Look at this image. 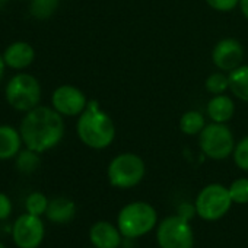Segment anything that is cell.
<instances>
[{"label": "cell", "instance_id": "obj_1", "mask_svg": "<svg viewBox=\"0 0 248 248\" xmlns=\"http://www.w3.org/2000/svg\"><path fill=\"white\" fill-rule=\"evenodd\" d=\"M19 132L28 149L43 154L62 142L64 136V121L62 114L54 108L38 105L27 112Z\"/></svg>", "mask_w": 248, "mask_h": 248}, {"label": "cell", "instance_id": "obj_2", "mask_svg": "<svg viewBox=\"0 0 248 248\" xmlns=\"http://www.w3.org/2000/svg\"><path fill=\"white\" fill-rule=\"evenodd\" d=\"M76 132L83 145L92 149L108 148L115 138V126L96 101H89L78 118Z\"/></svg>", "mask_w": 248, "mask_h": 248}, {"label": "cell", "instance_id": "obj_3", "mask_svg": "<svg viewBox=\"0 0 248 248\" xmlns=\"http://www.w3.org/2000/svg\"><path fill=\"white\" fill-rule=\"evenodd\" d=\"M118 229L126 238H138L151 232L156 223V210L145 202L124 206L118 213Z\"/></svg>", "mask_w": 248, "mask_h": 248}, {"label": "cell", "instance_id": "obj_4", "mask_svg": "<svg viewBox=\"0 0 248 248\" xmlns=\"http://www.w3.org/2000/svg\"><path fill=\"white\" fill-rule=\"evenodd\" d=\"M5 93L8 104L14 109L28 112L40 104L41 85L32 75L18 73L8 82Z\"/></svg>", "mask_w": 248, "mask_h": 248}, {"label": "cell", "instance_id": "obj_5", "mask_svg": "<svg viewBox=\"0 0 248 248\" xmlns=\"http://www.w3.org/2000/svg\"><path fill=\"white\" fill-rule=\"evenodd\" d=\"M108 180L117 188H132L145 177V162L136 154H121L108 165Z\"/></svg>", "mask_w": 248, "mask_h": 248}, {"label": "cell", "instance_id": "obj_6", "mask_svg": "<svg viewBox=\"0 0 248 248\" xmlns=\"http://www.w3.org/2000/svg\"><path fill=\"white\" fill-rule=\"evenodd\" d=\"M199 145L203 154L212 159H225L233 154V135L225 123H212L200 132Z\"/></svg>", "mask_w": 248, "mask_h": 248}, {"label": "cell", "instance_id": "obj_7", "mask_svg": "<svg viewBox=\"0 0 248 248\" xmlns=\"http://www.w3.org/2000/svg\"><path fill=\"white\" fill-rule=\"evenodd\" d=\"M229 190L222 184L206 186L196 199V212L204 220H217L226 215L232 204Z\"/></svg>", "mask_w": 248, "mask_h": 248}, {"label": "cell", "instance_id": "obj_8", "mask_svg": "<svg viewBox=\"0 0 248 248\" xmlns=\"http://www.w3.org/2000/svg\"><path fill=\"white\" fill-rule=\"evenodd\" d=\"M156 238L161 248H193L194 245L191 226L180 215L165 217L158 228Z\"/></svg>", "mask_w": 248, "mask_h": 248}, {"label": "cell", "instance_id": "obj_9", "mask_svg": "<svg viewBox=\"0 0 248 248\" xmlns=\"http://www.w3.org/2000/svg\"><path fill=\"white\" fill-rule=\"evenodd\" d=\"M12 238L19 248H38L44 239V223L40 216L28 212L21 215L14 223Z\"/></svg>", "mask_w": 248, "mask_h": 248}, {"label": "cell", "instance_id": "obj_10", "mask_svg": "<svg viewBox=\"0 0 248 248\" xmlns=\"http://www.w3.org/2000/svg\"><path fill=\"white\" fill-rule=\"evenodd\" d=\"M51 104H53V108L59 114L67 115V117H75V115H80L83 112V109L88 105V99H86L85 93L80 89H78L76 86L62 85L53 92Z\"/></svg>", "mask_w": 248, "mask_h": 248}, {"label": "cell", "instance_id": "obj_11", "mask_svg": "<svg viewBox=\"0 0 248 248\" xmlns=\"http://www.w3.org/2000/svg\"><path fill=\"white\" fill-rule=\"evenodd\" d=\"M212 60L219 70L232 72L241 66L244 60V48L235 38H223L215 46Z\"/></svg>", "mask_w": 248, "mask_h": 248}, {"label": "cell", "instance_id": "obj_12", "mask_svg": "<svg viewBox=\"0 0 248 248\" xmlns=\"http://www.w3.org/2000/svg\"><path fill=\"white\" fill-rule=\"evenodd\" d=\"M34 59H35V51L32 46L25 41H16L11 44L3 53V60L6 66L16 70L27 69L28 66L32 64Z\"/></svg>", "mask_w": 248, "mask_h": 248}, {"label": "cell", "instance_id": "obj_13", "mask_svg": "<svg viewBox=\"0 0 248 248\" xmlns=\"http://www.w3.org/2000/svg\"><path fill=\"white\" fill-rule=\"evenodd\" d=\"M120 229L108 222H96L89 231L91 242L95 248H117L121 242Z\"/></svg>", "mask_w": 248, "mask_h": 248}, {"label": "cell", "instance_id": "obj_14", "mask_svg": "<svg viewBox=\"0 0 248 248\" xmlns=\"http://www.w3.org/2000/svg\"><path fill=\"white\" fill-rule=\"evenodd\" d=\"M22 143L21 132L12 126H0V161L16 158Z\"/></svg>", "mask_w": 248, "mask_h": 248}, {"label": "cell", "instance_id": "obj_15", "mask_svg": "<svg viewBox=\"0 0 248 248\" xmlns=\"http://www.w3.org/2000/svg\"><path fill=\"white\" fill-rule=\"evenodd\" d=\"M235 114V104L228 95H215L207 102V115L215 123H228Z\"/></svg>", "mask_w": 248, "mask_h": 248}, {"label": "cell", "instance_id": "obj_16", "mask_svg": "<svg viewBox=\"0 0 248 248\" xmlns=\"http://www.w3.org/2000/svg\"><path fill=\"white\" fill-rule=\"evenodd\" d=\"M75 212H76V206L70 199L57 197V199H53L51 202H48L46 215L54 223H66L73 219Z\"/></svg>", "mask_w": 248, "mask_h": 248}, {"label": "cell", "instance_id": "obj_17", "mask_svg": "<svg viewBox=\"0 0 248 248\" xmlns=\"http://www.w3.org/2000/svg\"><path fill=\"white\" fill-rule=\"evenodd\" d=\"M229 91L241 101L248 102V66H239L229 72Z\"/></svg>", "mask_w": 248, "mask_h": 248}, {"label": "cell", "instance_id": "obj_18", "mask_svg": "<svg viewBox=\"0 0 248 248\" xmlns=\"http://www.w3.org/2000/svg\"><path fill=\"white\" fill-rule=\"evenodd\" d=\"M204 117L202 112L199 111H187L183 114L181 120H180V129L184 135L188 136H194V135H200V132L204 129Z\"/></svg>", "mask_w": 248, "mask_h": 248}, {"label": "cell", "instance_id": "obj_19", "mask_svg": "<svg viewBox=\"0 0 248 248\" xmlns=\"http://www.w3.org/2000/svg\"><path fill=\"white\" fill-rule=\"evenodd\" d=\"M40 162L41 161H40L38 152L31 151L28 148L25 151H21L16 155V168L22 174H32L40 167Z\"/></svg>", "mask_w": 248, "mask_h": 248}, {"label": "cell", "instance_id": "obj_20", "mask_svg": "<svg viewBox=\"0 0 248 248\" xmlns=\"http://www.w3.org/2000/svg\"><path fill=\"white\" fill-rule=\"evenodd\" d=\"M59 8V0H31L30 11L37 19H48Z\"/></svg>", "mask_w": 248, "mask_h": 248}, {"label": "cell", "instance_id": "obj_21", "mask_svg": "<svg viewBox=\"0 0 248 248\" xmlns=\"http://www.w3.org/2000/svg\"><path fill=\"white\" fill-rule=\"evenodd\" d=\"M47 207H48V200L47 197L40 193V191H35V193H31L27 200H25V209L28 213L31 215H35V216H41L47 212Z\"/></svg>", "mask_w": 248, "mask_h": 248}, {"label": "cell", "instance_id": "obj_22", "mask_svg": "<svg viewBox=\"0 0 248 248\" xmlns=\"http://www.w3.org/2000/svg\"><path fill=\"white\" fill-rule=\"evenodd\" d=\"M206 89L212 95L223 93L226 89H229V78H228V75H225L222 70L216 72V73H212L206 79Z\"/></svg>", "mask_w": 248, "mask_h": 248}, {"label": "cell", "instance_id": "obj_23", "mask_svg": "<svg viewBox=\"0 0 248 248\" xmlns=\"http://www.w3.org/2000/svg\"><path fill=\"white\" fill-rule=\"evenodd\" d=\"M229 194L233 203H248V178H238L229 186Z\"/></svg>", "mask_w": 248, "mask_h": 248}, {"label": "cell", "instance_id": "obj_24", "mask_svg": "<svg viewBox=\"0 0 248 248\" xmlns=\"http://www.w3.org/2000/svg\"><path fill=\"white\" fill-rule=\"evenodd\" d=\"M232 155L236 167L244 171H248V136H245L236 143Z\"/></svg>", "mask_w": 248, "mask_h": 248}, {"label": "cell", "instance_id": "obj_25", "mask_svg": "<svg viewBox=\"0 0 248 248\" xmlns=\"http://www.w3.org/2000/svg\"><path fill=\"white\" fill-rule=\"evenodd\" d=\"M206 3L217 12H229L239 5V0H206Z\"/></svg>", "mask_w": 248, "mask_h": 248}, {"label": "cell", "instance_id": "obj_26", "mask_svg": "<svg viewBox=\"0 0 248 248\" xmlns=\"http://www.w3.org/2000/svg\"><path fill=\"white\" fill-rule=\"evenodd\" d=\"M11 213H12L11 199L5 193H0V220L8 219L11 216Z\"/></svg>", "mask_w": 248, "mask_h": 248}, {"label": "cell", "instance_id": "obj_27", "mask_svg": "<svg viewBox=\"0 0 248 248\" xmlns=\"http://www.w3.org/2000/svg\"><path fill=\"white\" fill-rule=\"evenodd\" d=\"M194 213H197V212H196V206H191V204H187V203L181 204L180 212H178V215H180L181 217L187 219V220H190V219L193 217Z\"/></svg>", "mask_w": 248, "mask_h": 248}, {"label": "cell", "instance_id": "obj_28", "mask_svg": "<svg viewBox=\"0 0 248 248\" xmlns=\"http://www.w3.org/2000/svg\"><path fill=\"white\" fill-rule=\"evenodd\" d=\"M239 8L242 15L248 19V0H239Z\"/></svg>", "mask_w": 248, "mask_h": 248}, {"label": "cell", "instance_id": "obj_29", "mask_svg": "<svg viewBox=\"0 0 248 248\" xmlns=\"http://www.w3.org/2000/svg\"><path fill=\"white\" fill-rule=\"evenodd\" d=\"M5 67H6V63H5V60H3V54H0V82H2V79H3Z\"/></svg>", "mask_w": 248, "mask_h": 248}, {"label": "cell", "instance_id": "obj_30", "mask_svg": "<svg viewBox=\"0 0 248 248\" xmlns=\"http://www.w3.org/2000/svg\"><path fill=\"white\" fill-rule=\"evenodd\" d=\"M11 2V0H0V9H2L6 3H9Z\"/></svg>", "mask_w": 248, "mask_h": 248}, {"label": "cell", "instance_id": "obj_31", "mask_svg": "<svg viewBox=\"0 0 248 248\" xmlns=\"http://www.w3.org/2000/svg\"><path fill=\"white\" fill-rule=\"evenodd\" d=\"M0 248H6V247H5V245H3L2 242H0Z\"/></svg>", "mask_w": 248, "mask_h": 248}]
</instances>
